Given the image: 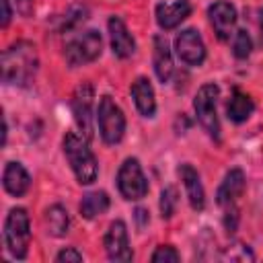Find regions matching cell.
<instances>
[{"instance_id":"1","label":"cell","mask_w":263,"mask_h":263,"mask_svg":"<svg viewBox=\"0 0 263 263\" xmlns=\"http://www.w3.org/2000/svg\"><path fill=\"white\" fill-rule=\"evenodd\" d=\"M37 49L29 41H16L8 49L2 51V82L4 84H16V86H27L35 72H37Z\"/></svg>"},{"instance_id":"2","label":"cell","mask_w":263,"mask_h":263,"mask_svg":"<svg viewBox=\"0 0 263 263\" xmlns=\"http://www.w3.org/2000/svg\"><path fill=\"white\" fill-rule=\"evenodd\" d=\"M64 154H66V158H68L78 183L90 185L97 179L99 166H97L95 154L88 148L86 138H82V136H78L74 132H68L66 138H64Z\"/></svg>"},{"instance_id":"3","label":"cell","mask_w":263,"mask_h":263,"mask_svg":"<svg viewBox=\"0 0 263 263\" xmlns=\"http://www.w3.org/2000/svg\"><path fill=\"white\" fill-rule=\"evenodd\" d=\"M103 39L95 29H86L80 33H72L64 45V58L70 66H82L101 55Z\"/></svg>"},{"instance_id":"4","label":"cell","mask_w":263,"mask_h":263,"mask_svg":"<svg viewBox=\"0 0 263 263\" xmlns=\"http://www.w3.org/2000/svg\"><path fill=\"white\" fill-rule=\"evenodd\" d=\"M4 240L12 257L23 259L29 249L31 228H29V214L23 208H12L4 222Z\"/></svg>"},{"instance_id":"5","label":"cell","mask_w":263,"mask_h":263,"mask_svg":"<svg viewBox=\"0 0 263 263\" xmlns=\"http://www.w3.org/2000/svg\"><path fill=\"white\" fill-rule=\"evenodd\" d=\"M218 86L214 82L203 84L193 101V109L197 115V121L201 123V127L208 132L210 138L220 140V121H218V113H216V99H218Z\"/></svg>"},{"instance_id":"6","label":"cell","mask_w":263,"mask_h":263,"mask_svg":"<svg viewBox=\"0 0 263 263\" xmlns=\"http://www.w3.org/2000/svg\"><path fill=\"white\" fill-rule=\"evenodd\" d=\"M97 123H99V132L101 138L107 144H117L123 138L125 132V117L123 111L115 105V101L105 95L99 101V109H97Z\"/></svg>"},{"instance_id":"7","label":"cell","mask_w":263,"mask_h":263,"mask_svg":"<svg viewBox=\"0 0 263 263\" xmlns=\"http://www.w3.org/2000/svg\"><path fill=\"white\" fill-rule=\"evenodd\" d=\"M117 187L125 199H142L148 193V181L136 158H125L117 173Z\"/></svg>"},{"instance_id":"8","label":"cell","mask_w":263,"mask_h":263,"mask_svg":"<svg viewBox=\"0 0 263 263\" xmlns=\"http://www.w3.org/2000/svg\"><path fill=\"white\" fill-rule=\"evenodd\" d=\"M175 49L181 62L189 66H199L205 60V45L195 29H185L175 37Z\"/></svg>"},{"instance_id":"9","label":"cell","mask_w":263,"mask_h":263,"mask_svg":"<svg viewBox=\"0 0 263 263\" xmlns=\"http://www.w3.org/2000/svg\"><path fill=\"white\" fill-rule=\"evenodd\" d=\"M105 251L111 261H132L134 253L127 238V228L121 220L111 222L107 234H105Z\"/></svg>"},{"instance_id":"10","label":"cell","mask_w":263,"mask_h":263,"mask_svg":"<svg viewBox=\"0 0 263 263\" xmlns=\"http://www.w3.org/2000/svg\"><path fill=\"white\" fill-rule=\"evenodd\" d=\"M90 105H92V88L88 84H80L72 97V113L78 123V127L84 132V138L88 140L92 136V117H90Z\"/></svg>"},{"instance_id":"11","label":"cell","mask_w":263,"mask_h":263,"mask_svg":"<svg viewBox=\"0 0 263 263\" xmlns=\"http://www.w3.org/2000/svg\"><path fill=\"white\" fill-rule=\"evenodd\" d=\"M210 14V23L214 27V33L218 35V39L226 41L230 39L232 35V29H234V23H236V10L230 2H224V0H218L210 6L208 10Z\"/></svg>"},{"instance_id":"12","label":"cell","mask_w":263,"mask_h":263,"mask_svg":"<svg viewBox=\"0 0 263 263\" xmlns=\"http://www.w3.org/2000/svg\"><path fill=\"white\" fill-rule=\"evenodd\" d=\"M109 35H111V49L117 58H129L136 51V41L129 35L125 23L119 16H111L109 18Z\"/></svg>"},{"instance_id":"13","label":"cell","mask_w":263,"mask_h":263,"mask_svg":"<svg viewBox=\"0 0 263 263\" xmlns=\"http://www.w3.org/2000/svg\"><path fill=\"white\" fill-rule=\"evenodd\" d=\"M245 193V173L240 168H232L226 173L218 193H216V201L222 208L234 205V201Z\"/></svg>"},{"instance_id":"14","label":"cell","mask_w":263,"mask_h":263,"mask_svg":"<svg viewBox=\"0 0 263 263\" xmlns=\"http://www.w3.org/2000/svg\"><path fill=\"white\" fill-rule=\"evenodd\" d=\"M191 14L189 0H175V2H162L156 6V21L158 25L166 29H175L181 21H185Z\"/></svg>"},{"instance_id":"15","label":"cell","mask_w":263,"mask_h":263,"mask_svg":"<svg viewBox=\"0 0 263 263\" xmlns=\"http://www.w3.org/2000/svg\"><path fill=\"white\" fill-rule=\"evenodd\" d=\"M2 185L10 195L21 197L27 193V189L31 185V177L21 162H6L4 175H2Z\"/></svg>"},{"instance_id":"16","label":"cell","mask_w":263,"mask_h":263,"mask_svg":"<svg viewBox=\"0 0 263 263\" xmlns=\"http://www.w3.org/2000/svg\"><path fill=\"white\" fill-rule=\"evenodd\" d=\"M179 177L187 189V197H189V203L193 210H203L205 205V195H203V187H201V181H199V175L197 171L191 166V164H181L179 166Z\"/></svg>"},{"instance_id":"17","label":"cell","mask_w":263,"mask_h":263,"mask_svg":"<svg viewBox=\"0 0 263 263\" xmlns=\"http://www.w3.org/2000/svg\"><path fill=\"white\" fill-rule=\"evenodd\" d=\"M132 97H134V103H136L138 111L144 117H152L154 115L156 101H154V88H152L148 78H138L132 84Z\"/></svg>"},{"instance_id":"18","label":"cell","mask_w":263,"mask_h":263,"mask_svg":"<svg viewBox=\"0 0 263 263\" xmlns=\"http://www.w3.org/2000/svg\"><path fill=\"white\" fill-rule=\"evenodd\" d=\"M154 72L160 82H168L173 76V58L168 43L162 35L154 37Z\"/></svg>"},{"instance_id":"19","label":"cell","mask_w":263,"mask_h":263,"mask_svg":"<svg viewBox=\"0 0 263 263\" xmlns=\"http://www.w3.org/2000/svg\"><path fill=\"white\" fill-rule=\"evenodd\" d=\"M109 208V195L105 191H90L80 201V216L86 220H92L101 214H105Z\"/></svg>"},{"instance_id":"20","label":"cell","mask_w":263,"mask_h":263,"mask_svg":"<svg viewBox=\"0 0 263 263\" xmlns=\"http://www.w3.org/2000/svg\"><path fill=\"white\" fill-rule=\"evenodd\" d=\"M226 109H228V117H230L234 123H242V121H247V119L251 117L255 105H253V99H251L249 95L236 90V92L232 95V99L228 101V107H226Z\"/></svg>"},{"instance_id":"21","label":"cell","mask_w":263,"mask_h":263,"mask_svg":"<svg viewBox=\"0 0 263 263\" xmlns=\"http://www.w3.org/2000/svg\"><path fill=\"white\" fill-rule=\"evenodd\" d=\"M45 224H47V230L53 236H64L68 232V226H70V218H68L66 208H62L60 203L51 205L45 212Z\"/></svg>"},{"instance_id":"22","label":"cell","mask_w":263,"mask_h":263,"mask_svg":"<svg viewBox=\"0 0 263 263\" xmlns=\"http://www.w3.org/2000/svg\"><path fill=\"white\" fill-rule=\"evenodd\" d=\"M251 49H253V43H251L249 33L242 31V29L236 31V35H234V43H232V51H234V55H236L238 60H245V58L251 55Z\"/></svg>"},{"instance_id":"23","label":"cell","mask_w":263,"mask_h":263,"mask_svg":"<svg viewBox=\"0 0 263 263\" xmlns=\"http://www.w3.org/2000/svg\"><path fill=\"white\" fill-rule=\"evenodd\" d=\"M177 208V189L175 187H164L160 193V214L162 218H171Z\"/></svg>"},{"instance_id":"24","label":"cell","mask_w":263,"mask_h":263,"mask_svg":"<svg viewBox=\"0 0 263 263\" xmlns=\"http://www.w3.org/2000/svg\"><path fill=\"white\" fill-rule=\"evenodd\" d=\"M154 263H162V261H171V263H177L179 259H181V255L173 249V247H168V245H162V247H158L154 253H152V257H150Z\"/></svg>"},{"instance_id":"25","label":"cell","mask_w":263,"mask_h":263,"mask_svg":"<svg viewBox=\"0 0 263 263\" xmlns=\"http://www.w3.org/2000/svg\"><path fill=\"white\" fill-rule=\"evenodd\" d=\"M55 261H82V255L76 249H64L55 255Z\"/></svg>"},{"instance_id":"26","label":"cell","mask_w":263,"mask_h":263,"mask_svg":"<svg viewBox=\"0 0 263 263\" xmlns=\"http://www.w3.org/2000/svg\"><path fill=\"white\" fill-rule=\"evenodd\" d=\"M0 8H2V18H0V25L6 27L10 23V16H12V10H10V4L8 0H0Z\"/></svg>"},{"instance_id":"27","label":"cell","mask_w":263,"mask_h":263,"mask_svg":"<svg viewBox=\"0 0 263 263\" xmlns=\"http://www.w3.org/2000/svg\"><path fill=\"white\" fill-rule=\"evenodd\" d=\"M136 220H138V226L144 228V226L148 224V212H146L144 208H138V210H136Z\"/></svg>"},{"instance_id":"28","label":"cell","mask_w":263,"mask_h":263,"mask_svg":"<svg viewBox=\"0 0 263 263\" xmlns=\"http://www.w3.org/2000/svg\"><path fill=\"white\" fill-rule=\"evenodd\" d=\"M259 33H261V41H263V10L259 12Z\"/></svg>"}]
</instances>
